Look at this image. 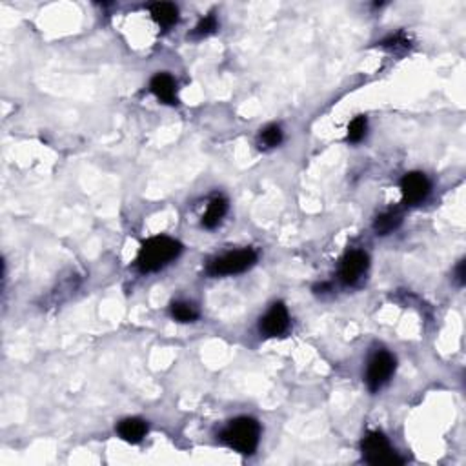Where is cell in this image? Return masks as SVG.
Instances as JSON below:
<instances>
[{"label":"cell","mask_w":466,"mask_h":466,"mask_svg":"<svg viewBox=\"0 0 466 466\" xmlns=\"http://www.w3.org/2000/svg\"><path fill=\"white\" fill-rule=\"evenodd\" d=\"M226 210H228V202H226V199L223 197L213 199V201L208 204L206 213H204V217H202V224H204L206 228H215V226L221 223V219L226 215Z\"/></svg>","instance_id":"7c38bea8"},{"label":"cell","mask_w":466,"mask_h":466,"mask_svg":"<svg viewBox=\"0 0 466 466\" xmlns=\"http://www.w3.org/2000/svg\"><path fill=\"white\" fill-rule=\"evenodd\" d=\"M401 221H403V219H401V215L397 212H386L383 213V215H379L375 224H373V228H375V232H377L379 235H388L390 232H394V230L399 228Z\"/></svg>","instance_id":"4fadbf2b"},{"label":"cell","mask_w":466,"mask_h":466,"mask_svg":"<svg viewBox=\"0 0 466 466\" xmlns=\"http://www.w3.org/2000/svg\"><path fill=\"white\" fill-rule=\"evenodd\" d=\"M151 91L155 93L159 100L164 104H175V80L168 75V73H159L151 80Z\"/></svg>","instance_id":"9c48e42d"},{"label":"cell","mask_w":466,"mask_h":466,"mask_svg":"<svg viewBox=\"0 0 466 466\" xmlns=\"http://www.w3.org/2000/svg\"><path fill=\"white\" fill-rule=\"evenodd\" d=\"M260 426L252 417H238L232 421L228 428L223 432V441L230 448L237 450L238 454L252 456L259 446Z\"/></svg>","instance_id":"7a4b0ae2"},{"label":"cell","mask_w":466,"mask_h":466,"mask_svg":"<svg viewBox=\"0 0 466 466\" xmlns=\"http://www.w3.org/2000/svg\"><path fill=\"white\" fill-rule=\"evenodd\" d=\"M395 370V359L392 353L388 352H379L373 355V359L368 364L366 372V383L368 388L372 392H377L388 383L392 373Z\"/></svg>","instance_id":"5b68a950"},{"label":"cell","mask_w":466,"mask_h":466,"mask_svg":"<svg viewBox=\"0 0 466 466\" xmlns=\"http://www.w3.org/2000/svg\"><path fill=\"white\" fill-rule=\"evenodd\" d=\"M215 30H217V19H215L213 15H208V16H204L201 22H199L193 33H195L197 36H208V35H212Z\"/></svg>","instance_id":"e0dca14e"},{"label":"cell","mask_w":466,"mask_h":466,"mask_svg":"<svg viewBox=\"0 0 466 466\" xmlns=\"http://www.w3.org/2000/svg\"><path fill=\"white\" fill-rule=\"evenodd\" d=\"M456 274H457V280H459V285H463V282H465V260H461V263H459V266H457V269H456Z\"/></svg>","instance_id":"ac0fdd59"},{"label":"cell","mask_w":466,"mask_h":466,"mask_svg":"<svg viewBox=\"0 0 466 466\" xmlns=\"http://www.w3.org/2000/svg\"><path fill=\"white\" fill-rule=\"evenodd\" d=\"M364 461L370 465H399L401 459L390 446L388 439L379 432L368 434L363 441Z\"/></svg>","instance_id":"3957f363"},{"label":"cell","mask_w":466,"mask_h":466,"mask_svg":"<svg viewBox=\"0 0 466 466\" xmlns=\"http://www.w3.org/2000/svg\"><path fill=\"white\" fill-rule=\"evenodd\" d=\"M151 16H153V21H155L157 24L168 27L177 22V19H179V10H177L175 4L159 2V4L151 5Z\"/></svg>","instance_id":"8fae6325"},{"label":"cell","mask_w":466,"mask_h":466,"mask_svg":"<svg viewBox=\"0 0 466 466\" xmlns=\"http://www.w3.org/2000/svg\"><path fill=\"white\" fill-rule=\"evenodd\" d=\"M182 246L170 237H153L142 244L137 257V266L140 271H155L166 266L173 259L179 257Z\"/></svg>","instance_id":"6da1fadb"},{"label":"cell","mask_w":466,"mask_h":466,"mask_svg":"<svg viewBox=\"0 0 466 466\" xmlns=\"http://www.w3.org/2000/svg\"><path fill=\"white\" fill-rule=\"evenodd\" d=\"M260 140L268 148H275V146H279L282 142V131H280L279 126H268L260 133Z\"/></svg>","instance_id":"2e32d148"},{"label":"cell","mask_w":466,"mask_h":466,"mask_svg":"<svg viewBox=\"0 0 466 466\" xmlns=\"http://www.w3.org/2000/svg\"><path fill=\"white\" fill-rule=\"evenodd\" d=\"M288 326H290V315L282 302H275L268 313L260 319V332L268 337L282 335Z\"/></svg>","instance_id":"ba28073f"},{"label":"cell","mask_w":466,"mask_h":466,"mask_svg":"<svg viewBox=\"0 0 466 466\" xmlns=\"http://www.w3.org/2000/svg\"><path fill=\"white\" fill-rule=\"evenodd\" d=\"M119 435L128 443H140L142 437L148 432V426L142 419H137V417H130V419H124L119 423Z\"/></svg>","instance_id":"30bf717a"},{"label":"cell","mask_w":466,"mask_h":466,"mask_svg":"<svg viewBox=\"0 0 466 466\" xmlns=\"http://www.w3.org/2000/svg\"><path fill=\"white\" fill-rule=\"evenodd\" d=\"M401 192L406 204H417L430 193V181L423 173H406L401 181Z\"/></svg>","instance_id":"52a82bcc"},{"label":"cell","mask_w":466,"mask_h":466,"mask_svg":"<svg viewBox=\"0 0 466 466\" xmlns=\"http://www.w3.org/2000/svg\"><path fill=\"white\" fill-rule=\"evenodd\" d=\"M366 119L364 117H357V119H353L348 126V140L350 142H359V140L364 139V135H366Z\"/></svg>","instance_id":"9a60e30c"},{"label":"cell","mask_w":466,"mask_h":466,"mask_svg":"<svg viewBox=\"0 0 466 466\" xmlns=\"http://www.w3.org/2000/svg\"><path fill=\"white\" fill-rule=\"evenodd\" d=\"M255 263H257V254L254 249H238V252H233V254L212 260L208 266V274L215 275V277L217 275L241 274V271L252 268Z\"/></svg>","instance_id":"277c9868"},{"label":"cell","mask_w":466,"mask_h":466,"mask_svg":"<svg viewBox=\"0 0 466 466\" xmlns=\"http://www.w3.org/2000/svg\"><path fill=\"white\" fill-rule=\"evenodd\" d=\"M368 269V255L361 249H353L342 259L339 277L344 285H355Z\"/></svg>","instance_id":"8992f818"},{"label":"cell","mask_w":466,"mask_h":466,"mask_svg":"<svg viewBox=\"0 0 466 466\" xmlns=\"http://www.w3.org/2000/svg\"><path fill=\"white\" fill-rule=\"evenodd\" d=\"M171 315L181 322H192L199 317L197 308L190 302H173L171 304Z\"/></svg>","instance_id":"5bb4252c"}]
</instances>
